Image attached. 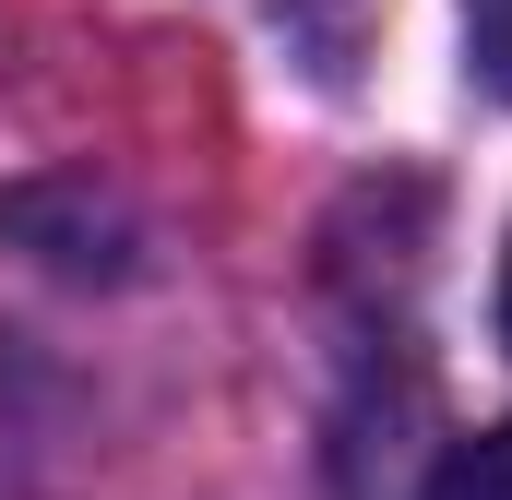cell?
I'll return each mask as SVG.
<instances>
[{
  "label": "cell",
  "instance_id": "6da1fadb",
  "mask_svg": "<svg viewBox=\"0 0 512 500\" xmlns=\"http://www.w3.org/2000/svg\"><path fill=\"white\" fill-rule=\"evenodd\" d=\"M417 500H512V429H477V441H453L441 465H429V489Z\"/></svg>",
  "mask_w": 512,
  "mask_h": 500
},
{
  "label": "cell",
  "instance_id": "7a4b0ae2",
  "mask_svg": "<svg viewBox=\"0 0 512 500\" xmlns=\"http://www.w3.org/2000/svg\"><path fill=\"white\" fill-rule=\"evenodd\" d=\"M465 48H477V72L512 96V0H465Z\"/></svg>",
  "mask_w": 512,
  "mask_h": 500
},
{
  "label": "cell",
  "instance_id": "3957f363",
  "mask_svg": "<svg viewBox=\"0 0 512 500\" xmlns=\"http://www.w3.org/2000/svg\"><path fill=\"white\" fill-rule=\"evenodd\" d=\"M501 346H512V250H501Z\"/></svg>",
  "mask_w": 512,
  "mask_h": 500
}]
</instances>
